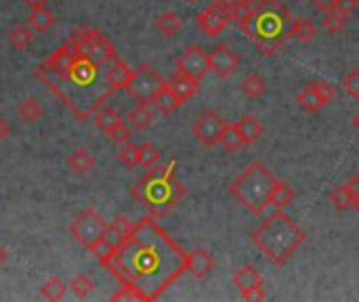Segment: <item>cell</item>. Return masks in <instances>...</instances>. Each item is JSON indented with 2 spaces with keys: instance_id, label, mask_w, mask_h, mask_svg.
Wrapping results in <instances>:
<instances>
[{
  "instance_id": "obj_42",
  "label": "cell",
  "mask_w": 359,
  "mask_h": 302,
  "mask_svg": "<svg viewBox=\"0 0 359 302\" xmlns=\"http://www.w3.org/2000/svg\"><path fill=\"white\" fill-rule=\"evenodd\" d=\"M242 298H244V301H250V302L263 301V298H265L263 286H261V288H252V290H248V292H242Z\"/></svg>"
},
{
  "instance_id": "obj_6",
  "label": "cell",
  "mask_w": 359,
  "mask_h": 302,
  "mask_svg": "<svg viewBox=\"0 0 359 302\" xmlns=\"http://www.w3.org/2000/svg\"><path fill=\"white\" fill-rule=\"evenodd\" d=\"M69 44L74 46L76 55L90 61L95 67H107L114 59H116V46L111 44V40L95 29V27H82L76 29L69 36Z\"/></svg>"
},
{
  "instance_id": "obj_29",
  "label": "cell",
  "mask_w": 359,
  "mask_h": 302,
  "mask_svg": "<svg viewBox=\"0 0 359 302\" xmlns=\"http://www.w3.org/2000/svg\"><path fill=\"white\" fill-rule=\"evenodd\" d=\"M65 290H67V288H65V284H63L59 277H48V280L40 286V296H42L44 301L57 302L65 296Z\"/></svg>"
},
{
  "instance_id": "obj_41",
  "label": "cell",
  "mask_w": 359,
  "mask_h": 302,
  "mask_svg": "<svg viewBox=\"0 0 359 302\" xmlns=\"http://www.w3.org/2000/svg\"><path fill=\"white\" fill-rule=\"evenodd\" d=\"M358 0H337V2H334V11H339L341 15L349 17V15L358 8Z\"/></svg>"
},
{
  "instance_id": "obj_16",
  "label": "cell",
  "mask_w": 359,
  "mask_h": 302,
  "mask_svg": "<svg viewBox=\"0 0 359 302\" xmlns=\"http://www.w3.org/2000/svg\"><path fill=\"white\" fill-rule=\"evenodd\" d=\"M198 80H194V78H189V76H185V74H181V71H172L170 76H168V80H166V86L177 95V99L181 101V103H187L196 92H198Z\"/></svg>"
},
{
  "instance_id": "obj_33",
  "label": "cell",
  "mask_w": 359,
  "mask_h": 302,
  "mask_svg": "<svg viewBox=\"0 0 359 302\" xmlns=\"http://www.w3.org/2000/svg\"><path fill=\"white\" fill-rule=\"evenodd\" d=\"M345 23H347V17H345V15H341V13H339V11H334V8L326 11V13H324V17H322V27H324L326 32H330V34H339V32H343Z\"/></svg>"
},
{
  "instance_id": "obj_10",
  "label": "cell",
  "mask_w": 359,
  "mask_h": 302,
  "mask_svg": "<svg viewBox=\"0 0 359 302\" xmlns=\"http://www.w3.org/2000/svg\"><path fill=\"white\" fill-rule=\"evenodd\" d=\"M177 71L194 78V80H202L208 71H210V61H208V53L198 46V44H191L187 46L179 57H177Z\"/></svg>"
},
{
  "instance_id": "obj_51",
  "label": "cell",
  "mask_w": 359,
  "mask_h": 302,
  "mask_svg": "<svg viewBox=\"0 0 359 302\" xmlns=\"http://www.w3.org/2000/svg\"><path fill=\"white\" fill-rule=\"evenodd\" d=\"M355 210H358V212H359V202H358V204H355Z\"/></svg>"
},
{
  "instance_id": "obj_22",
  "label": "cell",
  "mask_w": 359,
  "mask_h": 302,
  "mask_svg": "<svg viewBox=\"0 0 359 302\" xmlns=\"http://www.w3.org/2000/svg\"><path fill=\"white\" fill-rule=\"evenodd\" d=\"M67 166H69V170L74 174H80L82 177V174H86V172H90L95 168V158H93V153L88 149L78 147V149H74L67 156Z\"/></svg>"
},
{
  "instance_id": "obj_37",
  "label": "cell",
  "mask_w": 359,
  "mask_h": 302,
  "mask_svg": "<svg viewBox=\"0 0 359 302\" xmlns=\"http://www.w3.org/2000/svg\"><path fill=\"white\" fill-rule=\"evenodd\" d=\"M221 145L227 149V151H236V149H240L244 143H242V137H240V132H238V128H236V124H227L225 126V130H223V135H221Z\"/></svg>"
},
{
  "instance_id": "obj_36",
  "label": "cell",
  "mask_w": 359,
  "mask_h": 302,
  "mask_svg": "<svg viewBox=\"0 0 359 302\" xmlns=\"http://www.w3.org/2000/svg\"><path fill=\"white\" fill-rule=\"evenodd\" d=\"M160 162V151L151 143H141L139 145V166L143 168H154Z\"/></svg>"
},
{
  "instance_id": "obj_17",
  "label": "cell",
  "mask_w": 359,
  "mask_h": 302,
  "mask_svg": "<svg viewBox=\"0 0 359 302\" xmlns=\"http://www.w3.org/2000/svg\"><path fill=\"white\" fill-rule=\"evenodd\" d=\"M128 126L130 130H145L151 126V122L156 120V109L151 103H137L130 111H128Z\"/></svg>"
},
{
  "instance_id": "obj_45",
  "label": "cell",
  "mask_w": 359,
  "mask_h": 302,
  "mask_svg": "<svg viewBox=\"0 0 359 302\" xmlns=\"http://www.w3.org/2000/svg\"><path fill=\"white\" fill-rule=\"evenodd\" d=\"M215 2H217L219 6H223L225 11H229V13H231V11H233L242 0H215Z\"/></svg>"
},
{
  "instance_id": "obj_24",
  "label": "cell",
  "mask_w": 359,
  "mask_h": 302,
  "mask_svg": "<svg viewBox=\"0 0 359 302\" xmlns=\"http://www.w3.org/2000/svg\"><path fill=\"white\" fill-rule=\"evenodd\" d=\"M292 200H294V189L286 181L276 179L273 189H271V198H269V206H273L276 210H284Z\"/></svg>"
},
{
  "instance_id": "obj_46",
  "label": "cell",
  "mask_w": 359,
  "mask_h": 302,
  "mask_svg": "<svg viewBox=\"0 0 359 302\" xmlns=\"http://www.w3.org/2000/svg\"><path fill=\"white\" fill-rule=\"evenodd\" d=\"M8 132H11V126H8V124H6V120L0 116V143L8 137Z\"/></svg>"
},
{
  "instance_id": "obj_5",
  "label": "cell",
  "mask_w": 359,
  "mask_h": 302,
  "mask_svg": "<svg viewBox=\"0 0 359 302\" xmlns=\"http://www.w3.org/2000/svg\"><path fill=\"white\" fill-rule=\"evenodd\" d=\"M273 183H276V177L267 170V166L261 162H252L229 185V193L248 212L261 214L269 206Z\"/></svg>"
},
{
  "instance_id": "obj_23",
  "label": "cell",
  "mask_w": 359,
  "mask_h": 302,
  "mask_svg": "<svg viewBox=\"0 0 359 302\" xmlns=\"http://www.w3.org/2000/svg\"><path fill=\"white\" fill-rule=\"evenodd\" d=\"M133 223H130V219L128 217H118L114 223H109L107 225V233H105V238L118 248L128 235H130V231H133Z\"/></svg>"
},
{
  "instance_id": "obj_44",
  "label": "cell",
  "mask_w": 359,
  "mask_h": 302,
  "mask_svg": "<svg viewBox=\"0 0 359 302\" xmlns=\"http://www.w3.org/2000/svg\"><path fill=\"white\" fill-rule=\"evenodd\" d=\"M311 2H313L320 11L326 13V11H330V8H334V2H337V0H311Z\"/></svg>"
},
{
  "instance_id": "obj_3",
  "label": "cell",
  "mask_w": 359,
  "mask_h": 302,
  "mask_svg": "<svg viewBox=\"0 0 359 302\" xmlns=\"http://www.w3.org/2000/svg\"><path fill=\"white\" fill-rule=\"evenodd\" d=\"M292 15L282 0H259L246 36L263 55H273L292 36Z\"/></svg>"
},
{
  "instance_id": "obj_48",
  "label": "cell",
  "mask_w": 359,
  "mask_h": 302,
  "mask_svg": "<svg viewBox=\"0 0 359 302\" xmlns=\"http://www.w3.org/2000/svg\"><path fill=\"white\" fill-rule=\"evenodd\" d=\"M4 261H6V252H4V248L0 246V265H2Z\"/></svg>"
},
{
  "instance_id": "obj_31",
  "label": "cell",
  "mask_w": 359,
  "mask_h": 302,
  "mask_svg": "<svg viewBox=\"0 0 359 302\" xmlns=\"http://www.w3.org/2000/svg\"><path fill=\"white\" fill-rule=\"evenodd\" d=\"M316 34H318V25H316L311 19L301 17V19L292 21V36H294L299 42H309Z\"/></svg>"
},
{
  "instance_id": "obj_49",
  "label": "cell",
  "mask_w": 359,
  "mask_h": 302,
  "mask_svg": "<svg viewBox=\"0 0 359 302\" xmlns=\"http://www.w3.org/2000/svg\"><path fill=\"white\" fill-rule=\"evenodd\" d=\"M353 126H355V130L359 132V111L355 114V118H353Z\"/></svg>"
},
{
  "instance_id": "obj_15",
  "label": "cell",
  "mask_w": 359,
  "mask_h": 302,
  "mask_svg": "<svg viewBox=\"0 0 359 302\" xmlns=\"http://www.w3.org/2000/svg\"><path fill=\"white\" fill-rule=\"evenodd\" d=\"M133 76V67H128V63H124L122 59H114L107 69H105V82L109 90H126L128 82Z\"/></svg>"
},
{
  "instance_id": "obj_38",
  "label": "cell",
  "mask_w": 359,
  "mask_h": 302,
  "mask_svg": "<svg viewBox=\"0 0 359 302\" xmlns=\"http://www.w3.org/2000/svg\"><path fill=\"white\" fill-rule=\"evenodd\" d=\"M330 202L339 208V210H349L353 206V198L347 189V185H339L330 191Z\"/></svg>"
},
{
  "instance_id": "obj_40",
  "label": "cell",
  "mask_w": 359,
  "mask_h": 302,
  "mask_svg": "<svg viewBox=\"0 0 359 302\" xmlns=\"http://www.w3.org/2000/svg\"><path fill=\"white\" fill-rule=\"evenodd\" d=\"M107 137H109L111 143H120V145H122V143H128V141H130V126L124 122L122 126H118V128H116L111 135H107Z\"/></svg>"
},
{
  "instance_id": "obj_8",
  "label": "cell",
  "mask_w": 359,
  "mask_h": 302,
  "mask_svg": "<svg viewBox=\"0 0 359 302\" xmlns=\"http://www.w3.org/2000/svg\"><path fill=\"white\" fill-rule=\"evenodd\" d=\"M164 84H166V80L149 63H141L137 69H133L126 90L137 103H151V99Z\"/></svg>"
},
{
  "instance_id": "obj_1",
  "label": "cell",
  "mask_w": 359,
  "mask_h": 302,
  "mask_svg": "<svg viewBox=\"0 0 359 302\" xmlns=\"http://www.w3.org/2000/svg\"><path fill=\"white\" fill-rule=\"evenodd\" d=\"M187 252L149 217L141 219L130 235L103 265L139 301H158L183 273Z\"/></svg>"
},
{
  "instance_id": "obj_26",
  "label": "cell",
  "mask_w": 359,
  "mask_h": 302,
  "mask_svg": "<svg viewBox=\"0 0 359 302\" xmlns=\"http://www.w3.org/2000/svg\"><path fill=\"white\" fill-rule=\"evenodd\" d=\"M156 29L160 32V34H164V36H175L179 29H181V25H183V21H181V17L175 13V11H164V13H160L158 17H156Z\"/></svg>"
},
{
  "instance_id": "obj_43",
  "label": "cell",
  "mask_w": 359,
  "mask_h": 302,
  "mask_svg": "<svg viewBox=\"0 0 359 302\" xmlns=\"http://www.w3.org/2000/svg\"><path fill=\"white\" fill-rule=\"evenodd\" d=\"M347 189H349V193H351V198H353V206L359 202V172L358 174H353V179L347 183Z\"/></svg>"
},
{
  "instance_id": "obj_27",
  "label": "cell",
  "mask_w": 359,
  "mask_h": 302,
  "mask_svg": "<svg viewBox=\"0 0 359 302\" xmlns=\"http://www.w3.org/2000/svg\"><path fill=\"white\" fill-rule=\"evenodd\" d=\"M8 42L17 50H25L34 42V29L29 25H13L8 29Z\"/></svg>"
},
{
  "instance_id": "obj_7",
  "label": "cell",
  "mask_w": 359,
  "mask_h": 302,
  "mask_svg": "<svg viewBox=\"0 0 359 302\" xmlns=\"http://www.w3.org/2000/svg\"><path fill=\"white\" fill-rule=\"evenodd\" d=\"M105 233H107V223L93 208H86L84 212H80L69 225V235L86 250L99 244L105 238Z\"/></svg>"
},
{
  "instance_id": "obj_35",
  "label": "cell",
  "mask_w": 359,
  "mask_h": 302,
  "mask_svg": "<svg viewBox=\"0 0 359 302\" xmlns=\"http://www.w3.org/2000/svg\"><path fill=\"white\" fill-rule=\"evenodd\" d=\"M118 162L124 164L126 168H135L139 166V145L135 143H122L120 151H118Z\"/></svg>"
},
{
  "instance_id": "obj_25",
  "label": "cell",
  "mask_w": 359,
  "mask_h": 302,
  "mask_svg": "<svg viewBox=\"0 0 359 302\" xmlns=\"http://www.w3.org/2000/svg\"><path fill=\"white\" fill-rule=\"evenodd\" d=\"M27 25L34 29V32H46L48 27L55 25V15L46 8V6H40V8H32L29 15H27Z\"/></svg>"
},
{
  "instance_id": "obj_9",
  "label": "cell",
  "mask_w": 359,
  "mask_h": 302,
  "mask_svg": "<svg viewBox=\"0 0 359 302\" xmlns=\"http://www.w3.org/2000/svg\"><path fill=\"white\" fill-rule=\"evenodd\" d=\"M225 126H227V122L223 120V116L208 109V111L200 114L198 120L194 122V137L204 147H215L221 143V135H223Z\"/></svg>"
},
{
  "instance_id": "obj_53",
  "label": "cell",
  "mask_w": 359,
  "mask_h": 302,
  "mask_svg": "<svg viewBox=\"0 0 359 302\" xmlns=\"http://www.w3.org/2000/svg\"><path fill=\"white\" fill-rule=\"evenodd\" d=\"M358 2H359V0H358Z\"/></svg>"
},
{
  "instance_id": "obj_39",
  "label": "cell",
  "mask_w": 359,
  "mask_h": 302,
  "mask_svg": "<svg viewBox=\"0 0 359 302\" xmlns=\"http://www.w3.org/2000/svg\"><path fill=\"white\" fill-rule=\"evenodd\" d=\"M343 86H345V92L353 99L359 101V69H351L345 78H343Z\"/></svg>"
},
{
  "instance_id": "obj_18",
  "label": "cell",
  "mask_w": 359,
  "mask_h": 302,
  "mask_svg": "<svg viewBox=\"0 0 359 302\" xmlns=\"http://www.w3.org/2000/svg\"><path fill=\"white\" fill-rule=\"evenodd\" d=\"M233 286L242 292H248L252 288H261L263 286V277L261 273L252 267V265H244L233 273Z\"/></svg>"
},
{
  "instance_id": "obj_19",
  "label": "cell",
  "mask_w": 359,
  "mask_h": 302,
  "mask_svg": "<svg viewBox=\"0 0 359 302\" xmlns=\"http://www.w3.org/2000/svg\"><path fill=\"white\" fill-rule=\"evenodd\" d=\"M93 122H95V126H97L99 130H103L105 135H111L118 126L124 124L122 116H120L116 109H111V107H99V109L95 111V116H93Z\"/></svg>"
},
{
  "instance_id": "obj_32",
  "label": "cell",
  "mask_w": 359,
  "mask_h": 302,
  "mask_svg": "<svg viewBox=\"0 0 359 302\" xmlns=\"http://www.w3.org/2000/svg\"><path fill=\"white\" fill-rule=\"evenodd\" d=\"M252 6L255 4H246V2H240L231 13H229V17H231V21L246 34L248 32V27H250V21H252Z\"/></svg>"
},
{
  "instance_id": "obj_11",
  "label": "cell",
  "mask_w": 359,
  "mask_h": 302,
  "mask_svg": "<svg viewBox=\"0 0 359 302\" xmlns=\"http://www.w3.org/2000/svg\"><path fill=\"white\" fill-rule=\"evenodd\" d=\"M299 103L305 111H320L322 107H326L328 103H332L334 99V86L330 82H313L307 84L301 92H299Z\"/></svg>"
},
{
  "instance_id": "obj_47",
  "label": "cell",
  "mask_w": 359,
  "mask_h": 302,
  "mask_svg": "<svg viewBox=\"0 0 359 302\" xmlns=\"http://www.w3.org/2000/svg\"><path fill=\"white\" fill-rule=\"evenodd\" d=\"M23 4H27L29 8H40V6H46L48 0H21Z\"/></svg>"
},
{
  "instance_id": "obj_34",
  "label": "cell",
  "mask_w": 359,
  "mask_h": 302,
  "mask_svg": "<svg viewBox=\"0 0 359 302\" xmlns=\"http://www.w3.org/2000/svg\"><path fill=\"white\" fill-rule=\"evenodd\" d=\"M69 290L76 298H88L95 290V282L88 275H76L69 284Z\"/></svg>"
},
{
  "instance_id": "obj_13",
  "label": "cell",
  "mask_w": 359,
  "mask_h": 302,
  "mask_svg": "<svg viewBox=\"0 0 359 302\" xmlns=\"http://www.w3.org/2000/svg\"><path fill=\"white\" fill-rule=\"evenodd\" d=\"M229 21H231L229 11H225V8L219 6L217 2H212L210 6H206V8H204L202 13H198V17H196L198 27H200L206 36H219V34L227 27Z\"/></svg>"
},
{
  "instance_id": "obj_50",
  "label": "cell",
  "mask_w": 359,
  "mask_h": 302,
  "mask_svg": "<svg viewBox=\"0 0 359 302\" xmlns=\"http://www.w3.org/2000/svg\"><path fill=\"white\" fill-rule=\"evenodd\" d=\"M242 2H246V4H257L259 0H242Z\"/></svg>"
},
{
  "instance_id": "obj_20",
  "label": "cell",
  "mask_w": 359,
  "mask_h": 302,
  "mask_svg": "<svg viewBox=\"0 0 359 302\" xmlns=\"http://www.w3.org/2000/svg\"><path fill=\"white\" fill-rule=\"evenodd\" d=\"M151 105H154V109L158 111V114H162V116H168V114H172V111H177L183 103L177 99V95L164 84L158 92H156V97L151 99Z\"/></svg>"
},
{
  "instance_id": "obj_14",
  "label": "cell",
  "mask_w": 359,
  "mask_h": 302,
  "mask_svg": "<svg viewBox=\"0 0 359 302\" xmlns=\"http://www.w3.org/2000/svg\"><path fill=\"white\" fill-rule=\"evenodd\" d=\"M215 269V259L208 250L204 248H196L191 252H187V259H185V271L189 275H194L196 280H204L212 273Z\"/></svg>"
},
{
  "instance_id": "obj_21",
  "label": "cell",
  "mask_w": 359,
  "mask_h": 302,
  "mask_svg": "<svg viewBox=\"0 0 359 302\" xmlns=\"http://www.w3.org/2000/svg\"><path fill=\"white\" fill-rule=\"evenodd\" d=\"M236 128H238V132H240L244 145H250V143L259 141V137L263 135V124H261L259 118H255V116H242V118L236 122Z\"/></svg>"
},
{
  "instance_id": "obj_2",
  "label": "cell",
  "mask_w": 359,
  "mask_h": 302,
  "mask_svg": "<svg viewBox=\"0 0 359 302\" xmlns=\"http://www.w3.org/2000/svg\"><path fill=\"white\" fill-rule=\"evenodd\" d=\"M252 242L273 265H286L303 246L305 231L286 212L276 210L255 229Z\"/></svg>"
},
{
  "instance_id": "obj_12",
  "label": "cell",
  "mask_w": 359,
  "mask_h": 302,
  "mask_svg": "<svg viewBox=\"0 0 359 302\" xmlns=\"http://www.w3.org/2000/svg\"><path fill=\"white\" fill-rule=\"evenodd\" d=\"M208 61H210V71H215L217 78L231 76L240 65V57L229 44H217L208 53Z\"/></svg>"
},
{
  "instance_id": "obj_4",
  "label": "cell",
  "mask_w": 359,
  "mask_h": 302,
  "mask_svg": "<svg viewBox=\"0 0 359 302\" xmlns=\"http://www.w3.org/2000/svg\"><path fill=\"white\" fill-rule=\"evenodd\" d=\"M172 168L175 162L170 166H154L137 185H133V198H137L154 217H164L185 195V187L179 183Z\"/></svg>"
},
{
  "instance_id": "obj_28",
  "label": "cell",
  "mask_w": 359,
  "mask_h": 302,
  "mask_svg": "<svg viewBox=\"0 0 359 302\" xmlns=\"http://www.w3.org/2000/svg\"><path fill=\"white\" fill-rule=\"evenodd\" d=\"M17 114H19V116H21V120H25L27 124H34V122H38V120L42 118L44 109H42L40 101H36L34 97H27V99L19 101V105H17Z\"/></svg>"
},
{
  "instance_id": "obj_30",
  "label": "cell",
  "mask_w": 359,
  "mask_h": 302,
  "mask_svg": "<svg viewBox=\"0 0 359 302\" xmlns=\"http://www.w3.org/2000/svg\"><path fill=\"white\" fill-rule=\"evenodd\" d=\"M265 88H267V82H265V78L259 76V74H248V76L242 80V92H244L246 97H250V99H259V97L265 92Z\"/></svg>"
},
{
  "instance_id": "obj_52",
  "label": "cell",
  "mask_w": 359,
  "mask_h": 302,
  "mask_svg": "<svg viewBox=\"0 0 359 302\" xmlns=\"http://www.w3.org/2000/svg\"><path fill=\"white\" fill-rule=\"evenodd\" d=\"M189 2H196V0H189Z\"/></svg>"
}]
</instances>
